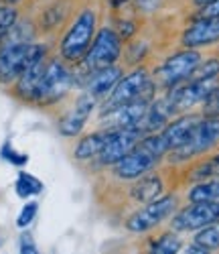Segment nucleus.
<instances>
[{"instance_id":"nucleus-1","label":"nucleus","mask_w":219,"mask_h":254,"mask_svg":"<svg viewBox=\"0 0 219 254\" xmlns=\"http://www.w3.org/2000/svg\"><path fill=\"white\" fill-rule=\"evenodd\" d=\"M164 155H168V149L163 136L159 132L146 134L132 151L112 167L114 175L120 181H136L148 175L152 169H157V165L163 161Z\"/></svg>"},{"instance_id":"nucleus-2","label":"nucleus","mask_w":219,"mask_h":254,"mask_svg":"<svg viewBox=\"0 0 219 254\" xmlns=\"http://www.w3.org/2000/svg\"><path fill=\"white\" fill-rule=\"evenodd\" d=\"M157 83L150 77L148 69L138 67L134 71H130L126 75L120 77V81L114 86V90L110 92V96L104 100L102 112H108L116 108V106L128 104V102H136V100H144V102H152L157 98Z\"/></svg>"},{"instance_id":"nucleus-3","label":"nucleus","mask_w":219,"mask_h":254,"mask_svg":"<svg viewBox=\"0 0 219 254\" xmlns=\"http://www.w3.org/2000/svg\"><path fill=\"white\" fill-rule=\"evenodd\" d=\"M96 27H98V12L94 8H85L77 14L73 25L67 29V33L61 39V57L69 63H79L87 49H90L92 41L96 37Z\"/></svg>"},{"instance_id":"nucleus-4","label":"nucleus","mask_w":219,"mask_h":254,"mask_svg":"<svg viewBox=\"0 0 219 254\" xmlns=\"http://www.w3.org/2000/svg\"><path fill=\"white\" fill-rule=\"evenodd\" d=\"M219 138V116H201V120L195 124L191 134L185 138L183 144L168 153L172 163H185L197 155H203L215 144Z\"/></svg>"},{"instance_id":"nucleus-5","label":"nucleus","mask_w":219,"mask_h":254,"mask_svg":"<svg viewBox=\"0 0 219 254\" xmlns=\"http://www.w3.org/2000/svg\"><path fill=\"white\" fill-rule=\"evenodd\" d=\"M122 55V39L118 33L110 27H104L96 33L90 49H87L85 57L79 61L85 73L108 67V65H116V61Z\"/></svg>"},{"instance_id":"nucleus-6","label":"nucleus","mask_w":219,"mask_h":254,"mask_svg":"<svg viewBox=\"0 0 219 254\" xmlns=\"http://www.w3.org/2000/svg\"><path fill=\"white\" fill-rule=\"evenodd\" d=\"M201 63V53L197 49H183L166 57L155 71V83L159 88H174L179 83L187 81L189 75L195 71V67Z\"/></svg>"},{"instance_id":"nucleus-7","label":"nucleus","mask_w":219,"mask_h":254,"mask_svg":"<svg viewBox=\"0 0 219 254\" xmlns=\"http://www.w3.org/2000/svg\"><path fill=\"white\" fill-rule=\"evenodd\" d=\"M172 211H177V197L172 193L161 195L159 199L144 203L140 209H136L126 220V230L132 232V234H146V232L161 226L166 218H170Z\"/></svg>"},{"instance_id":"nucleus-8","label":"nucleus","mask_w":219,"mask_h":254,"mask_svg":"<svg viewBox=\"0 0 219 254\" xmlns=\"http://www.w3.org/2000/svg\"><path fill=\"white\" fill-rule=\"evenodd\" d=\"M73 86V75L71 71L63 65L59 59H51L43 73L41 86L37 92V102L39 104H53L59 102L65 94H67Z\"/></svg>"},{"instance_id":"nucleus-9","label":"nucleus","mask_w":219,"mask_h":254,"mask_svg":"<svg viewBox=\"0 0 219 254\" xmlns=\"http://www.w3.org/2000/svg\"><path fill=\"white\" fill-rule=\"evenodd\" d=\"M213 222H219V203L215 201H191L187 207L172 216V232H197Z\"/></svg>"},{"instance_id":"nucleus-10","label":"nucleus","mask_w":219,"mask_h":254,"mask_svg":"<svg viewBox=\"0 0 219 254\" xmlns=\"http://www.w3.org/2000/svg\"><path fill=\"white\" fill-rule=\"evenodd\" d=\"M217 81L215 79H205V81H183L179 86L170 88L166 102L170 106L172 114L185 112L197 104H205L207 98L217 90Z\"/></svg>"},{"instance_id":"nucleus-11","label":"nucleus","mask_w":219,"mask_h":254,"mask_svg":"<svg viewBox=\"0 0 219 254\" xmlns=\"http://www.w3.org/2000/svg\"><path fill=\"white\" fill-rule=\"evenodd\" d=\"M144 130L140 126H128V128H118L112 132V136L108 138L104 151L96 157L98 159V165L102 167H114L120 159H124L134 146L144 138Z\"/></svg>"},{"instance_id":"nucleus-12","label":"nucleus","mask_w":219,"mask_h":254,"mask_svg":"<svg viewBox=\"0 0 219 254\" xmlns=\"http://www.w3.org/2000/svg\"><path fill=\"white\" fill-rule=\"evenodd\" d=\"M33 45L23 41H10L0 49V83H10L20 77L29 65Z\"/></svg>"},{"instance_id":"nucleus-13","label":"nucleus","mask_w":219,"mask_h":254,"mask_svg":"<svg viewBox=\"0 0 219 254\" xmlns=\"http://www.w3.org/2000/svg\"><path fill=\"white\" fill-rule=\"evenodd\" d=\"M45 57H47V47L45 45H33L31 61L25 67V71L20 73L18 83H16V92L23 100L37 102V92H39L43 73H45V67H47Z\"/></svg>"},{"instance_id":"nucleus-14","label":"nucleus","mask_w":219,"mask_h":254,"mask_svg":"<svg viewBox=\"0 0 219 254\" xmlns=\"http://www.w3.org/2000/svg\"><path fill=\"white\" fill-rule=\"evenodd\" d=\"M148 104L150 102H144V100L128 102V104L116 106V108L108 110V112H102L100 116L106 124V128H112V130L128 128V126H136L144 118V114L148 110Z\"/></svg>"},{"instance_id":"nucleus-15","label":"nucleus","mask_w":219,"mask_h":254,"mask_svg":"<svg viewBox=\"0 0 219 254\" xmlns=\"http://www.w3.org/2000/svg\"><path fill=\"white\" fill-rule=\"evenodd\" d=\"M219 41V16L195 18V23L183 31L181 43L185 49H199Z\"/></svg>"},{"instance_id":"nucleus-16","label":"nucleus","mask_w":219,"mask_h":254,"mask_svg":"<svg viewBox=\"0 0 219 254\" xmlns=\"http://www.w3.org/2000/svg\"><path fill=\"white\" fill-rule=\"evenodd\" d=\"M122 75H124L122 67L108 65V67H102V69H96V71L87 73L85 81H83V88H85V92L90 94L92 98L106 100L110 96V92L114 90V86L120 81Z\"/></svg>"},{"instance_id":"nucleus-17","label":"nucleus","mask_w":219,"mask_h":254,"mask_svg":"<svg viewBox=\"0 0 219 254\" xmlns=\"http://www.w3.org/2000/svg\"><path fill=\"white\" fill-rule=\"evenodd\" d=\"M96 98H92L90 94H81L75 102V108L71 112H67L61 120H59V132L63 136H75L83 130V126L87 122V118H90V114L94 112L96 108Z\"/></svg>"},{"instance_id":"nucleus-18","label":"nucleus","mask_w":219,"mask_h":254,"mask_svg":"<svg viewBox=\"0 0 219 254\" xmlns=\"http://www.w3.org/2000/svg\"><path fill=\"white\" fill-rule=\"evenodd\" d=\"M199 120H201V116H195V114H185V116H179L174 120H168V124L159 132L166 144L168 153L185 142V138L191 134V130L195 128V124Z\"/></svg>"},{"instance_id":"nucleus-19","label":"nucleus","mask_w":219,"mask_h":254,"mask_svg":"<svg viewBox=\"0 0 219 254\" xmlns=\"http://www.w3.org/2000/svg\"><path fill=\"white\" fill-rule=\"evenodd\" d=\"M163 189H164V185H163L161 175L148 173L132 183V187H130V197L138 203H150L163 195Z\"/></svg>"},{"instance_id":"nucleus-20","label":"nucleus","mask_w":219,"mask_h":254,"mask_svg":"<svg viewBox=\"0 0 219 254\" xmlns=\"http://www.w3.org/2000/svg\"><path fill=\"white\" fill-rule=\"evenodd\" d=\"M112 132H114L112 128H102V130H98V132H92V134L83 136V138L77 142L75 151H73L75 159H79V161L96 159V157L104 151V146H106L108 138L112 136Z\"/></svg>"},{"instance_id":"nucleus-21","label":"nucleus","mask_w":219,"mask_h":254,"mask_svg":"<svg viewBox=\"0 0 219 254\" xmlns=\"http://www.w3.org/2000/svg\"><path fill=\"white\" fill-rule=\"evenodd\" d=\"M189 201H215L219 203V179H209V181H199L193 185L187 193Z\"/></svg>"},{"instance_id":"nucleus-22","label":"nucleus","mask_w":219,"mask_h":254,"mask_svg":"<svg viewBox=\"0 0 219 254\" xmlns=\"http://www.w3.org/2000/svg\"><path fill=\"white\" fill-rule=\"evenodd\" d=\"M183 248L179 236L174 232H164V234L157 236L148 244V254H177Z\"/></svg>"},{"instance_id":"nucleus-23","label":"nucleus","mask_w":219,"mask_h":254,"mask_svg":"<svg viewBox=\"0 0 219 254\" xmlns=\"http://www.w3.org/2000/svg\"><path fill=\"white\" fill-rule=\"evenodd\" d=\"M14 191L18 197H23V199H29L37 193L43 191V183L31 175V173H25V171H20L18 177H16V183H14Z\"/></svg>"},{"instance_id":"nucleus-24","label":"nucleus","mask_w":219,"mask_h":254,"mask_svg":"<svg viewBox=\"0 0 219 254\" xmlns=\"http://www.w3.org/2000/svg\"><path fill=\"white\" fill-rule=\"evenodd\" d=\"M195 242L207 248L209 252L211 250H217L219 248V222H213L201 230H197V234H195Z\"/></svg>"},{"instance_id":"nucleus-25","label":"nucleus","mask_w":219,"mask_h":254,"mask_svg":"<svg viewBox=\"0 0 219 254\" xmlns=\"http://www.w3.org/2000/svg\"><path fill=\"white\" fill-rule=\"evenodd\" d=\"M217 75H219V59H207L195 67V71L189 75L187 81H205V79H215Z\"/></svg>"},{"instance_id":"nucleus-26","label":"nucleus","mask_w":219,"mask_h":254,"mask_svg":"<svg viewBox=\"0 0 219 254\" xmlns=\"http://www.w3.org/2000/svg\"><path fill=\"white\" fill-rule=\"evenodd\" d=\"M16 16H18V12L12 4L0 6V39H4L12 31V27L16 25Z\"/></svg>"},{"instance_id":"nucleus-27","label":"nucleus","mask_w":219,"mask_h":254,"mask_svg":"<svg viewBox=\"0 0 219 254\" xmlns=\"http://www.w3.org/2000/svg\"><path fill=\"white\" fill-rule=\"evenodd\" d=\"M193 181H201V179H211V177H219V155L213 157L211 161L203 163L195 169V171L191 173Z\"/></svg>"},{"instance_id":"nucleus-28","label":"nucleus","mask_w":219,"mask_h":254,"mask_svg":"<svg viewBox=\"0 0 219 254\" xmlns=\"http://www.w3.org/2000/svg\"><path fill=\"white\" fill-rule=\"evenodd\" d=\"M0 157H2L4 161H8L10 165H16V167H23L29 163V155H23V153H16L12 149L10 142H4L2 149H0Z\"/></svg>"},{"instance_id":"nucleus-29","label":"nucleus","mask_w":219,"mask_h":254,"mask_svg":"<svg viewBox=\"0 0 219 254\" xmlns=\"http://www.w3.org/2000/svg\"><path fill=\"white\" fill-rule=\"evenodd\" d=\"M37 211H39V203H37V201H29L23 209H20V214H18V218H16V226H18V228L31 226V222H33L35 216H37Z\"/></svg>"},{"instance_id":"nucleus-30","label":"nucleus","mask_w":219,"mask_h":254,"mask_svg":"<svg viewBox=\"0 0 219 254\" xmlns=\"http://www.w3.org/2000/svg\"><path fill=\"white\" fill-rule=\"evenodd\" d=\"M118 37L122 39V41H128V39H132L134 37V33H136V23L134 20H128V18H122V20H118Z\"/></svg>"},{"instance_id":"nucleus-31","label":"nucleus","mask_w":219,"mask_h":254,"mask_svg":"<svg viewBox=\"0 0 219 254\" xmlns=\"http://www.w3.org/2000/svg\"><path fill=\"white\" fill-rule=\"evenodd\" d=\"M215 16H219V0H213V2H209L207 6L199 8L195 18H215Z\"/></svg>"},{"instance_id":"nucleus-32","label":"nucleus","mask_w":219,"mask_h":254,"mask_svg":"<svg viewBox=\"0 0 219 254\" xmlns=\"http://www.w3.org/2000/svg\"><path fill=\"white\" fill-rule=\"evenodd\" d=\"M20 254H39V250L33 244V238L29 234H25L23 238H20Z\"/></svg>"},{"instance_id":"nucleus-33","label":"nucleus","mask_w":219,"mask_h":254,"mask_svg":"<svg viewBox=\"0 0 219 254\" xmlns=\"http://www.w3.org/2000/svg\"><path fill=\"white\" fill-rule=\"evenodd\" d=\"M177 254H209V250H207V248H203V246H199L197 242H193V244H189V246L181 248Z\"/></svg>"},{"instance_id":"nucleus-34","label":"nucleus","mask_w":219,"mask_h":254,"mask_svg":"<svg viewBox=\"0 0 219 254\" xmlns=\"http://www.w3.org/2000/svg\"><path fill=\"white\" fill-rule=\"evenodd\" d=\"M136 4L144 10H150V8H155L159 4V0H136Z\"/></svg>"},{"instance_id":"nucleus-35","label":"nucleus","mask_w":219,"mask_h":254,"mask_svg":"<svg viewBox=\"0 0 219 254\" xmlns=\"http://www.w3.org/2000/svg\"><path fill=\"white\" fill-rule=\"evenodd\" d=\"M209 2H213V0H193V4H195L197 8H203V6H207Z\"/></svg>"},{"instance_id":"nucleus-36","label":"nucleus","mask_w":219,"mask_h":254,"mask_svg":"<svg viewBox=\"0 0 219 254\" xmlns=\"http://www.w3.org/2000/svg\"><path fill=\"white\" fill-rule=\"evenodd\" d=\"M126 2H128V0H112V6H114V8H118V6L126 4Z\"/></svg>"},{"instance_id":"nucleus-37","label":"nucleus","mask_w":219,"mask_h":254,"mask_svg":"<svg viewBox=\"0 0 219 254\" xmlns=\"http://www.w3.org/2000/svg\"><path fill=\"white\" fill-rule=\"evenodd\" d=\"M8 4H16V2H20V0H6Z\"/></svg>"}]
</instances>
